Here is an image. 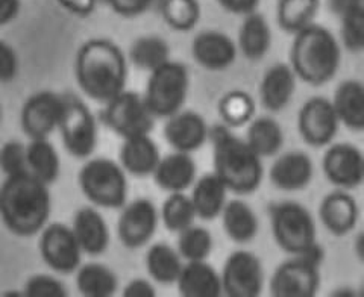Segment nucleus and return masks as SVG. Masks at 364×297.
<instances>
[{
  "label": "nucleus",
  "instance_id": "f257e3e1",
  "mask_svg": "<svg viewBox=\"0 0 364 297\" xmlns=\"http://www.w3.org/2000/svg\"><path fill=\"white\" fill-rule=\"evenodd\" d=\"M75 77L85 96L107 104L127 87V56L111 40H88L76 53Z\"/></svg>",
  "mask_w": 364,
  "mask_h": 297
},
{
  "label": "nucleus",
  "instance_id": "f03ea898",
  "mask_svg": "<svg viewBox=\"0 0 364 297\" xmlns=\"http://www.w3.org/2000/svg\"><path fill=\"white\" fill-rule=\"evenodd\" d=\"M52 212L49 185L29 171L8 176L0 185V220L17 237H33L44 230Z\"/></svg>",
  "mask_w": 364,
  "mask_h": 297
},
{
  "label": "nucleus",
  "instance_id": "7ed1b4c3",
  "mask_svg": "<svg viewBox=\"0 0 364 297\" xmlns=\"http://www.w3.org/2000/svg\"><path fill=\"white\" fill-rule=\"evenodd\" d=\"M213 143L214 171L230 191L250 194L259 188L264 178L261 159L246 140L231 132V128L218 124L210 129Z\"/></svg>",
  "mask_w": 364,
  "mask_h": 297
},
{
  "label": "nucleus",
  "instance_id": "20e7f679",
  "mask_svg": "<svg viewBox=\"0 0 364 297\" xmlns=\"http://www.w3.org/2000/svg\"><path fill=\"white\" fill-rule=\"evenodd\" d=\"M341 63V49L331 31L321 25L306 26L294 33L290 67L305 84L321 87L333 81Z\"/></svg>",
  "mask_w": 364,
  "mask_h": 297
},
{
  "label": "nucleus",
  "instance_id": "39448f33",
  "mask_svg": "<svg viewBox=\"0 0 364 297\" xmlns=\"http://www.w3.org/2000/svg\"><path fill=\"white\" fill-rule=\"evenodd\" d=\"M77 182L84 196L96 207L117 210L127 203V171L112 159H88L79 171Z\"/></svg>",
  "mask_w": 364,
  "mask_h": 297
},
{
  "label": "nucleus",
  "instance_id": "423d86ee",
  "mask_svg": "<svg viewBox=\"0 0 364 297\" xmlns=\"http://www.w3.org/2000/svg\"><path fill=\"white\" fill-rule=\"evenodd\" d=\"M188 88L187 67L170 60L151 72L143 94L144 104L155 119H168L184 108Z\"/></svg>",
  "mask_w": 364,
  "mask_h": 297
},
{
  "label": "nucleus",
  "instance_id": "0eeeda50",
  "mask_svg": "<svg viewBox=\"0 0 364 297\" xmlns=\"http://www.w3.org/2000/svg\"><path fill=\"white\" fill-rule=\"evenodd\" d=\"M269 214L273 238L284 252L305 254L318 244L316 222L304 205L290 200L273 203Z\"/></svg>",
  "mask_w": 364,
  "mask_h": 297
},
{
  "label": "nucleus",
  "instance_id": "6e6552de",
  "mask_svg": "<svg viewBox=\"0 0 364 297\" xmlns=\"http://www.w3.org/2000/svg\"><path fill=\"white\" fill-rule=\"evenodd\" d=\"M323 250L321 246L305 254L291 255L273 271L269 291L275 297H313L321 288V266Z\"/></svg>",
  "mask_w": 364,
  "mask_h": 297
},
{
  "label": "nucleus",
  "instance_id": "1a4fd4ad",
  "mask_svg": "<svg viewBox=\"0 0 364 297\" xmlns=\"http://www.w3.org/2000/svg\"><path fill=\"white\" fill-rule=\"evenodd\" d=\"M65 151L75 158L85 159L95 153L99 129L95 114L77 97H64L58 124Z\"/></svg>",
  "mask_w": 364,
  "mask_h": 297
},
{
  "label": "nucleus",
  "instance_id": "9d476101",
  "mask_svg": "<svg viewBox=\"0 0 364 297\" xmlns=\"http://www.w3.org/2000/svg\"><path fill=\"white\" fill-rule=\"evenodd\" d=\"M102 120L123 140L149 135L155 124V117L147 109L143 96L127 90L107 102Z\"/></svg>",
  "mask_w": 364,
  "mask_h": 297
},
{
  "label": "nucleus",
  "instance_id": "9b49d317",
  "mask_svg": "<svg viewBox=\"0 0 364 297\" xmlns=\"http://www.w3.org/2000/svg\"><path fill=\"white\" fill-rule=\"evenodd\" d=\"M222 288L228 297H257L264 288V269L261 259L249 250H237L226 258Z\"/></svg>",
  "mask_w": 364,
  "mask_h": 297
},
{
  "label": "nucleus",
  "instance_id": "f8f14e48",
  "mask_svg": "<svg viewBox=\"0 0 364 297\" xmlns=\"http://www.w3.org/2000/svg\"><path fill=\"white\" fill-rule=\"evenodd\" d=\"M40 255L46 266L61 275H70L82 262V249L72 227L63 223L46 225L40 235Z\"/></svg>",
  "mask_w": 364,
  "mask_h": 297
},
{
  "label": "nucleus",
  "instance_id": "ddd939ff",
  "mask_svg": "<svg viewBox=\"0 0 364 297\" xmlns=\"http://www.w3.org/2000/svg\"><path fill=\"white\" fill-rule=\"evenodd\" d=\"M340 122L331 100L314 96L298 112V131L301 139L311 147H325L336 139Z\"/></svg>",
  "mask_w": 364,
  "mask_h": 297
},
{
  "label": "nucleus",
  "instance_id": "4468645a",
  "mask_svg": "<svg viewBox=\"0 0 364 297\" xmlns=\"http://www.w3.org/2000/svg\"><path fill=\"white\" fill-rule=\"evenodd\" d=\"M64 97L52 91L32 94L20 112V126L31 140H43L58 129Z\"/></svg>",
  "mask_w": 364,
  "mask_h": 297
},
{
  "label": "nucleus",
  "instance_id": "2eb2a0df",
  "mask_svg": "<svg viewBox=\"0 0 364 297\" xmlns=\"http://www.w3.org/2000/svg\"><path fill=\"white\" fill-rule=\"evenodd\" d=\"M159 223V212L149 199H135L124 203L117 222V235L128 249H140L154 238Z\"/></svg>",
  "mask_w": 364,
  "mask_h": 297
},
{
  "label": "nucleus",
  "instance_id": "dca6fc26",
  "mask_svg": "<svg viewBox=\"0 0 364 297\" xmlns=\"http://www.w3.org/2000/svg\"><path fill=\"white\" fill-rule=\"evenodd\" d=\"M323 175L340 190H354L363 184L364 156L355 144L337 143L328 147L322 159Z\"/></svg>",
  "mask_w": 364,
  "mask_h": 297
},
{
  "label": "nucleus",
  "instance_id": "f3484780",
  "mask_svg": "<svg viewBox=\"0 0 364 297\" xmlns=\"http://www.w3.org/2000/svg\"><path fill=\"white\" fill-rule=\"evenodd\" d=\"M164 139L176 152L193 153L210 139V128L196 111H178L164 124Z\"/></svg>",
  "mask_w": 364,
  "mask_h": 297
},
{
  "label": "nucleus",
  "instance_id": "a211bd4d",
  "mask_svg": "<svg viewBox=\"0 0 364 297\" xmlns=\"http://www.w3.org/2000/svg\"><path fill=\"white\" fill-rule=\"evenodd\" d=\"M237 44L219 31H203L191 43V56L202 68L222 72L231 67L237 58Z\"/></svg>",
  "mask_w": 364,
  "mask_h": 297
},
{
  "label": "nucleus",
  "instance_id": "6ab92c4d",
  "mask_svg": "<svg viewBox=\"0 0 364 297\" xmlns=\"http://www.w3.org/2000/svg\"><path fill=\"white\" fill-rule=\"evenodd\" d=\"M360 210L355 198L346 190H336L326 194L318 207V219L336 237H345L355 230Z\"/></svg>",
  "mask_w": 364,
  "mask_h": 297
},
{
  "label": "nucleus",
  "instance_id": "aec40b11",
  "mask_svg": "<svg viewBox=\"0 0 364 297\" xmlns=\"http://www.w3.org/2000/svg\"><path fill=\"white\" fill-rule=\"evenodd\" d=\"M314 176V164L310 155L293 151L275 159L269 170L272 185L281 191H301L310 185Z\"/></svg>",
  "mask_w": 364,
  "mask_h": 297
},
{
  "label": "nucleus",
  "instance_id": "412c9836",
  "mask_svg": "<svg viewBox=\"0 0 364 297\" xmlns=\"http://www.w3.org/2000/svg\"><path fill=\"white\" fill-rule=\"evenodd\" d=\"M72 230L85 255L99 256L109 247V227L104 215L93 207H82L76 211Z\"/></svg>",
  "mask_w": 364,
  "mask_h": 297
},
{
  "label": "nucleus",
  "instance_id": "4be33fe9",
  "mask_svg": "<svg viewBox=\"0 0 364 297\" xmlns=\"http://www.w3.org/2000/svg\"><path fill=\"white\" fill-rule=\"evenodd\" d=\"M296 75L290 64L269 67L259 84V99L269 112H281L289 107L296 91Z\"/></svg>",
  "mask_w": 364,
  "mask_h": 297
},
{
  "label": "nucleus",
  "instance_id": "5701e85b",
  "mask_svg": "<svg viewBox=\"0 0 364 297\" xmlns=\"http://www.w3.org/2000/svg\"><path fill=\"white\" fill-rule=\"evenodd\" d=\"M196 163L191 153L173 152L161 156L152 173L155 185L167 193H182L196 180Z\"/></svg>",
  "mask_w": 364,
  "mask_h": 297
},
{
  "label": "nucleus",
  "instance_id": "b1692460",
  "mask_svg": "<svg viewBox=\"0 0 364 297\" xmlns=\"http://www.w3.org/2000/svg\"><path fill=\"white\" fill-rule=\"evenodd\" d=\"M184 297H220L223 294L220 273L205 261H187L175 282Z\"/></svg>",
  "mask_w": 364,
  "mask_h": 297
},
{
  "label": "nucleus",
  "instance_id": "393cba45",
  "mask_svg": "<svg viewBox=\"0 0 364 297\" xmlns=\"http://www.w3.org/2000/svg\"><path fill=\"white\" fill-rule=\"evenodd\" d=\"M119 158L120 166L127 173L144 178L154 173L159 159H161V153L151 135H139L123 140Z\"/></svg>",
  "mask_w": 364,
  "mask_h": 297
},
{
  "label": "nucleus",
  "instance_id": "a878e982",
  "mask_svg": "<svg viewBox=\"0 0 364 297\" xmlns=\"http://www.w3.org/2000/svg\"><path fill=\"white\" fill-rule=\"evenodd\" d=\"M228 191L230 190L215 173L203 175L195 180L190 200L193 208H195L196 217L202 220L218 219L228 202Z\"/></svg>",
  "mask_w": 364,
  "mask_h": 297
},
{
  "label": "nucleus",
  "instance_id": "bb28decb",
  "mask_svg": "<svg viewBox=\"0 0 364 297\" xmlns=\"http://www.w3.org/2000/svg\"><path fill=\"white\" fill-rule=\"evenodd\" d=\"M340 124L354 132L364 129V85L357 79L341 82L331 100Z\"/></svg>",
  "mask_w": 364,
  "mask_h": 297
},
{
  "label": "nucleus",
  "instance_id": "cd10ccee",
  "mask_svg": "<svg viewBox=\"0 0 364 297\" xmlns=\"http://www.w3.org/2000/svg\"><path fill=\"white\" fill-rule=\"evenodd\" d=\"M272 48V29L266 17L259 13L245 16L238 29V50L246 60L259 61L269 53Z\"/></svg>",
  "mask_w": 364,
  "mask_h": 297
},
{
  "label": "nucleus",
  "instance_id": "c85d7f7f",
  "mask_svg": "<svg viewBox=\"0 0 364 297\" xmlns=\"http://www.w3.org/2000/svg\"><path fill=\"white\" fill-rule=\"evenodd\" d=\"M220 217L225 234L234 243L246 244L258 235V217L255 211L250 208V205L243 200L235 199L226 202Z\"/></svg>",
  "mask_w": 364,
  "mask_h": 297
},
{
  "label": "nucleus",
  "instance_id": "c756f323",
  "mask_svg": "<svg viewBox=\"0 0 364 297\" xmlns=\"http://www.w3.org/2000/svg\"><path fill=\"white\" fill-rule=\"evenodd\" d=\"M28 171L46 185H52L61 175V159L55 146L48 140H31L26 144Z\"/></svg>",
  "mask_w": 364,
  "mask_h": 297
},
{
  "label": "nucleus",
  "instance_id": "7c9ffc66",
  "mask_svg": "<svg viewBox=\"0 0 364 297\" xmlns=\"http://www.w3.org/2000/svg\"><path fill=\"white\" fill-rule=\"evenodd\" d=\"M76 288L85 297H111L119 290V279L108 266L88 262L76 270Z\"/></svg>",
  "mask_w": 364,
  "mask_h": 297
},
{
  "label": "nucleus",
  "instance_id": "2f4dec72",
  "mask_svg": "<svg viewBox=\"0 0 364 297\" xmlns=\"http://www.w3.org/2000/svg\"><path fill=\"white\" fill-rule=\"evenodd\" d=\"M245 140L261 159L270 158L282 148L284 131L275 119L263 116L249 122Z\"/></svg>",
  "mask_w": 364,
  "mask_h": 297
},
{
  "label": "nucleus",
  "instance_id": "473e14b6",
  "mask_svg": "<svg viewBox=\"0 0 364 297\" xmlns=\"http://www.w3.org/2000/svg\"><path fill=\"white\" fill-rule=\"evenodd\" d=\"M184 259L172 246L164 242L155 243L146 254V269L149 276L161 285H172L176 282L184 266Z\"/></svg>",
  "mask_w": 364,
  "mask_h": 297
},
{
  "label": "nucleus",
  "instance_id": "72a5a7b5",
  "mask_svg": "<svg viewBox=\"0 0 364 297\" xmlns=\"http://www.w3.org/2000/svg\"><path fill=\"white\" fill-rule=\"evenodd\" d=\"M321 0H278L277 21L282 31L298 33L314 23Z\"/></svg>",
  "mask_w": 364,
  "mask_h": 297
},
{
  "label": "nucleus",
  "instance_id": "f704fd0d",
  "mask_svg": "<svg viewBox=\"0 0 364 297\" xmlns=\"http://www.w3.org/2000/svg\"><path fill=\"white\" fill-rule=\"evenodd\" d=\"M129 61L140 70L151 73L170 61V45L159 36H141L131 44Z\"/></svg>",
  "mask_w": 364,
  "mask_h": 297
},
{
  "label": "nucleus",
  "instance_id": "c9c22d12",
  "mask_svg": "<svg viewBox=\"0 0 364 297\" xmlns=\"http://www.w3.org/2000/svg\"><path fill=\"white\" fill-rule=\"evenodd\" d=\"M255 100L247 91L232 90L222 96L218 105L219 116L228 128H242L255 116Z\"/></svg>",
  "mask_w": 364,
  "mask_h": 297
},
{
  "label": "nucleus",
  "instance_id": "e433bc0d",
  "mask_svg": "<svg viewBox=\"0 0 364 297\" xmlns=\"http://www.w3.org/2000/svg\"><path fill=\"white\" fill-rule=\"evenodd\" d=\"M159 219L163 220L166 230L170 232L179 234L187 230L188 226L195 225L196 212L193 208L190 196L182 193H170L168 198L164 200Z\"/></svg>",
  "mask_w": 364,
  "mask_h": 297
},
{
  "label": "nucleus",
  "instance_id": "4c0bfd02",
  "mask_svg": "<svg viewBox=\"0 0 364 297\" xmlns=\"http://www.w3.org/2000/svg\"><path fill=\"white\" fill-rule=\"evenodd\" d=\"M159 9L167 26L179 32L191 31L202 14L198 0H159Z\"/></svg>",
  "mask_w": 364,
  "mask_h": 297
},
{
  "label": "nucleus",
  "instance_id": "58836bf2",
  "mask_svg": "<svg viewBox=\"0 0 364 297\" xmlns=\"http://www.w3.org/2000/svg\"><path fill=\"white\" fill-rule=\"evenodd\" d=\"M214 239L208 230L191 225L178 237V252L184 261H205L213 252Z\"/></svg>",
  "mask_w": 364,
  "mask_h": 297
},
{
  "label": "nucleus",
  "instance_id": "ea45409f",
  "mask_svg": "<svg viewBox=\"0 0 364 297\" xmlns=\"http://www.w3.org/2000/svg\"><path fill=\"white\" fill-rule=\"evenodd\" d=\"M341 17V43L345 49L358 53L364 49V5L355 0L340 13Z\"/></svg>",
  "mask_w": 364,
  "mask_h": 297
},
{
  "label": "nucleus",
  "instance_id": "a19ab883",
  "mask_svg": "<svg viewBox=\"0 0 364 297\" xmlns=\"http://www.w3.org/2000/svg\"><path fill=\"white\" fill-rule=\"evenodd\" d=\"M0 170L6 178L28 171L26 146L20 141H6L0 148Z\"/></svg>",
  "mask_w": 364,
  "mask_h": 297
},
{
  "label": "nucleus",
  "instance_id": "79ce46f5",
  "mask_svg": "<svg viewBox=\"0 0 364 297\" xmlns=\"http://www.w3.org/2000/svg\"><path fill=\"white\" fill-rule=\"evenodd\" d=\"M26 297H65V285L50 275H36L28 279L23 288Z\"/></svg>",
  "mask_w": 364,
  "mask_h": 297
},
{
  "label": "nucleus",
  "instance_id": "37998d69",
  "mask_svg": "<svg viewBox=\"0 0 364 297\" xmlns=\"http://www.w3.org/2000/svg\"><path fill=\"white\" fill-rule=\"evenodd\" d=\"M18 73V56L13 45L0 41V82L14 81Z\"/></svg>",
  "mask_w": 364,
  "mask_h": 297
},
{
  "label": "nucleus",
  "instance_id": "c03bdc74",
  "mask_svg": "<svg viewBox=\"0 0 364 297\" xmlns=\"http://www.w3.org/2000/svg\"><path fill=\"white\" fill-rule=\"evenodd\" d=\"M108 6L122 17H136L149 11L155 0H105Z\"/></svg>",
  "mask_w": 364,
  "mask_h": 297
},
{
  "label": "nucleus",
  "instance_id": "a18cd8bd",
  "mask_svg": "<svg viewBox=\"0 0 364 297\" xmlns=\"http://www.w3.org/2000/svg\"><path fill=\"white\" fill-rule=\"evenodd\" d=\"M124 297H155L156 290L149 279L135 278L123 287Z\"/></svg>",
  "mask_w": 364,
  "mask_h": 297
},
{
  "label": "nucleus",
  "instance_id": "49530a36",
  "mask_svg": "<svg viewBox=\"0 0 364 297\" xmlns=\"http://www.w3.org/2000/svg\"><path fill=\"white\" fill-rule=\"evenodd\" d=\"M225 11L235 16H249L257 13L261 0H215Z\"/></svg>",
  "mask_w": 364,
  "mask_h": 297
},
{
  "label": "nucleus",
  "instance_id": "de8ad7c7",
  "mask_svg": "<svg viewBox=\"0 0 364 297\" xmlns=\"http://www.w3.org/2000/svg\"><path fill=\"white\" fill-rule=\"evenodd\" d=\"M61 8L77 17H88L96 9L97 0H56Z\"/></svg>",
  "mask_w": 364,
  "mask_h": 297
},
{
  "label": "nucleus",
  "instance_id": "09e8293b",
  "mask_svg": "<svg viewBox=\"0 0 364 297\" xmlns=\"http://www.w3.org/2000/svg\"><path fill=\"white\" fill-rule=\"evenodd\" d=\"M20 0H0V26L17 18L20 13Z\"/></svg>",
  "mask_w": 364,
  "mask_h": 297
},
{
  "label": "nucleus",
  "instance_id": "8fccbe9b",
  "mask_svg": "<svg viewBox=\"0 0 364 297\" xmlns=\"http://www.w3.org/2000/svg\"><path fill=\"white\" fill-rule=\"evenodd\" d=\"M0 124H2V105H0Z\"/></svg>",
  "mask_w": 364,
  "mask_h": 297
}]
</instances>
